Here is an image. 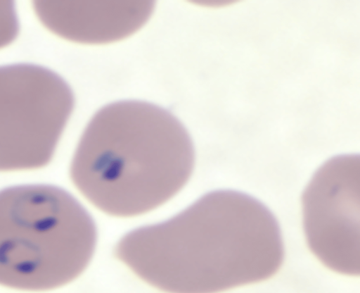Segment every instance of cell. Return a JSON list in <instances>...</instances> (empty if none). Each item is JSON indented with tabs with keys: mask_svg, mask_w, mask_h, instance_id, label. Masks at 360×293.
<instances>
[{
	"mask_svg": "<svg viewBox=\"0 0 360 293\" xmlns=\"http://www.w3.org/2000/svg\"><path fill=\"white\" fill-rule=\"evenodd\" d=\"M308 245L330 269L359 275V156L331 158L314 173L302 198Z\"/></svg>",
	"mask_w": 360,
	"mask_h": 293,
	"instance_id": "5",
	"label": "cell"
},
{
	"mask_svg": "<svg viewBox=\"0 0 360 293\" xmlns=\"http://www.w3.org/2000/svg\"><path fill=\"white\" fill-rule=\"evenodd\" d=\"M33 8L41 22L56 35L77 42L102 44L137 31L152 14L154 2L37 0Z\"/></svg>",
	"mask_w": 360,
	"mask_h": 293,
	"instance_id": "6",
	"label": "cell"
},
{
	"mask_svg": "<svg viewBox=\"0 0 360 293\" xmlns=\"http://www.w3.org/2000/svg\"><path fill=\"white\" fill-rule=\"evenodd\" d=\"M18 30L19 23L14 1H0V48L13 40Z\"/></svg>",
	"mask_w": 360,
	"mask_h": 293,
	"instance_id": "7",
	"label": "cell"
},
{
	"mask_svg": "<svg viewBox=\"0 0 360 293\" xmlns=\"http://www.w3.org/2000/svg\"><path fill=\"white\" fill-rule=\"evenodd\" d=\"M96 225L68 192L20 185L0 190V285L54 289L76 279L95 251Z\"/></svg>",
	"mask_w": 360,
	"mask_h": 293,
	"instance_id": "3",
	"label": "cell"
},
{
	"mask_svg": "<svg viewBox=\"0 0 360 293\" xmlns=\"http://www.w3.org/2000/svg\"><path fill=\"white\" fill-rule=\"evenodd\" d=\"M115 256L167 293H218L269 278L284 247L271 211L238 191L217 190L173 218L131 230Z\"/></svg>",
	"mask_w": 360,
	"mask_h": 293,
	"instance_id": "1",
	"label": "cell"
},
{
	"mask_svg": "<svg viewBox=\"0 0 360 293\" xmlns=\"http://www.w3.org/2000/svg\"><path fill=\"white\" fill-rule=\"evenodd\" d=\"M74 102L68 84L48 68L0 66V172L48 164Z\"/></svg>",
	"mask_w": 360,
	"mask_h": 293,
	"instance_id": "4",
	"label": "cell"
},
{
	"mask_svg": "<svg viewBox=\"0 0 360 293\" xmlns=\"http://www.w3.org/2000/svg\"><path fill=\"white\" fill-rule=\"evenodd\" d=\"M191 137L170 112L122 101L91 118L73 155L70 173L79 192L110 216H139L165 204L189 180Z\"/></svg>",
	"mask_w": 360,
	"mask_h": 293,
	"instance_id": "2",
	"label": "cell"
}]
</instances>
